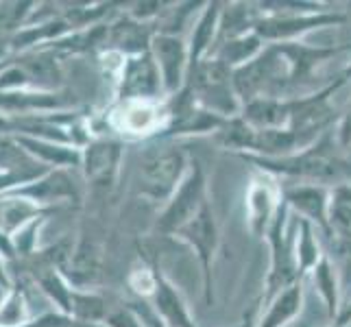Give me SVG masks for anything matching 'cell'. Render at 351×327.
<instances>
[{
  "label": "cell",
  "instance_id": "cell-1",
  "mask_svg": "<svg viewBox=\"0 0 351 327\" xmlns=\"http://www.w3.org/2000/svg\"><path fill=\"white\" fill-rule=\"evenodd\" d=\"M186 160L179 151H164L153 155L151 160L144 164V179H147V188L155 197H164L173 192L177 181L184 173Z\"/></svg>",
  "mask_w": 351,
  "mask_h": 327
},
{
  "label": "cell",
  "instance_id": "cell-2",
  "mask_svg": "<svg viewBox=\"0 0 351 327\" xmlns=\"http://www.w3.org/2000/svg\"><path fill=\"white\" fill-rule=\"evenodd\" d=\"M262 164L273 168V171L304 175V177H314V179H336L343 173V168L338 164L336 157L328 155L325 151H312L299 157H288V160H280V162H262Z\"/></svg>",
  "mask_w": 351,
  "mask_h": 327
},
{
  "label": "cell",
  "instance_id": "cell-3",
  "mask_svg": "<svg viewBox=\"0 0 351 327\" xmlns=\"http://www.w3.org/2000/svg\"><path fill=\"white\" fill-rule=\"evenodd\" d=\"M201 192H203L201 173L195 171V173L190 175V179L186 181V184L181 186L175 203L171 205V210L166 212L164 227L166 229H181V227H186L192 221V218L199 214V210L203 208Z\"/></svg>",
  "mask_w": 351,
  "mask_h": 327
},
{
  "label": "cell",
  "instance_id": "cell-4",
  "mask_svg": "<svg viewBox=\"0 0 351 327\" xmlns=\"http://www.w3.org/2000/svg\"><path fill=\"white\" fill-rule=\"evenodd\" d=\"M199 92L203 96V101L208 103L216 112L229 114L234 112V99L229 94V86H227V75H225V66L214 62L208 64L199 70V79H197Z\"/></svg>",
  "mask_w": 351,
  "mask_h": 327
},
{
  "label": "cell",
  "instance_id": "cell-5",
  "mask_svg": "<svg viewBox=\"0 0 351 327\" xmlns=\"http://www.w3.org/2000/svg\"><path fill=\"white\" fill-rule=\"evenodd\" d=\"M155 53L160 59V68L164 75V83L168 90L179 88L181 75H184V66H186V48L184 42L179 38H160L155 42Z\"/></svg>",
  "mask_w": 351,
  "mask_h": 327
},
{
  "label": "cell",
  "instance_id": "cell-6",
  "mask_svg": "<svg viewBox=\"0 0 351 327\" xmlns=\"http://www.w3.org/2000/svg\"><path fill=\"white\" fill-rule=\"evenodd\" d=\"M181 232H184L186 238L199 249L203 262L208 264L210 253L214 249V223H212V216H210L208 205L203 203V208L199 210V214L192 218V221L186 227H181Z\"/></svg>",
  "mask_w": 351,
  "mask_h": 327
},
{
  "label": "cell",
  "instance_id": "cell-7",
  "mask_svg": "<svg viewBox=\"0 0 351 327\" xmlns=\"http://www.w3.org/2000/svg\"><path fill=\"white\" fill-rule=\"evenodd\" d=\"M288 201L295 205L299 212H304L310 216L312 221H319L325 225V218H328V208H330V199L325 195V190L321 188H297L288 192Z\"/></svg>",
  "mask_w": 351,
  "mask_h": 327
},
{
  "label": "cell",
  "instance_id": "cell-8",
  "mask_svg": "<svg viewBox=\"0 0 351 327\" xmlns=\"http://www.w3.org/2000/svg\"><path fill=\"white\" fill-rule=\"evenodd\" d=\"M301 304V288L293 286L288 288L284 295H280V299L275 301V306L271 308V312L266 314V319L262 321V327H280L284 325L288 319H293Z\"/></svg>",
  "mask_w": 351,
  "mask_h": 327
},
{
  "label": "cell",
  "instance_id": "cell-9",
  "mask_svg": "<svg viewBox=\"0 0 351 327\" xmlns=\"http://www.w3.org/2000/svg\"><path fill=\"white\" fill-rule=\"evenodd\" d=\"M328 216L338 229H351V186H338L332 192Z\"/></svg>",
  "mask_w": 351,
  "mask_h": 327
},
{
  "label": "cell",
  "instance_id": "cell-10",
  "mask_svg": "<svg viewBox=\"0 0 351 327\" xmlns=\"http://www.w3.org/2000/svg\"><path fill=\"white\" fill-rule=\"evenodd\" d=\"M129 88L136 94H151L157 88V72L149 59H144L142 64H138L131 70L129 75Z\"/></svg>",
  "mask_w": 351,
  "mask_h": 327
},
{
  "label": "cell",
  "instance_id": "cell-11",
  "mask_svg": "<svg viewBox=\"0 0 351 327\" xmlns=\"http://www.w3.org/2000/svg\"><path fill=\"white\" fill-rule=\"evenodd\" d=\"M157 304H160V308L166 314V319L171 323H175L177 327H192L184 308H181V301L177 299V295L168 286H162L160 295H157Z\"/></svg>",
  "mask_w": 351,
  "mask_h": 327
},
{
  "label": "cell",
  "instance_id": "cell-12",
  "mask_svg": "<svg viewBox=\"0 0 351 327\" xmlns=\"http://www.w3.org/2000/svg\"><path fill=\"white\" fill-rule=\"evenodd\" d=\"M249 210H251V218L253 225L260 232L262 225L266 223V218L271 214V192L264 186H253L251 195H249Z\"/></svg>",
  "mask_w": 351,
  "mask_h": 327
},
{
  "label": "cell",
  "instance_id": "cell-13",
  "mask_svg": "<svg viewBox=\"0 0 351 327\" xmlns=\"http://www.w3.org/2000/svg\"><path fill=\"white\" fill-rule=\"evenodd\" d=\"M214 22H216V11H208L201 22H199V27L195 31V35H192V62H195V57H199L203 51H205V46H208L212 42V33H214Z\"/></svg>",
  "mask_w": 351,
  "mask_h": 327
},
{
  "label": "cell",
  "instance_id": "cell-14",
  "mask_svg": "<svg viewBox=\"0 0 351 327\" xmlns=\"http://www.w3.org/2000/svg\"><path fill=\"white\" fill-rule=\"evenodd\" d=\"M314 280L319 284V290L321 295L328 299L330 308L334 310L336 308V282H334V271L328 260H323L319 266H317V273H314Z\"/></svg>",
  "mask_w": 351,
  "mask_h": 327
},
{
  "label": "cell",
  "instance_id": "cell-15",
  "mask_svg": "<svg viewBox=\"0 0 351 327\" xmlns=\"http://www.w3.org/2000/svg\"><path fill=\"white\" fill-rule=\"evenodd\" d=\"M299 253H301V260H304V264L317 262V247L312 245V234H310L308 225H304V238H301V242H299Z\"/></svg>",
  "mask_w": 351,
  "mask_h": 327
},
{
  "label": "cell",
  "instance_id": "cell-16",
  "mask_svg": "<svg viewBox=\"0 0 351 327\" xmlns=\"http://www.w3.org/2000/svg\"><path fill=\"white\" fill-rule=\"evenodd\" d=\"M341 142H343V147L351 149V109H349V114L343 123V129H341Z\"/></svg>",
  "mask_w": 351,
  "mask_h": 327
},
{
  "label": "cell",
  "instance_id": "cell-17",
  "mask_svg": "<svg viewBox=\"0 0 351 327\" xmlns=\"http://www.w3.org/2000/svg\"><path fill=\"white\" fill-rule=\"evenodd\" d=\"M349 321H351V308H349V310H347V312L343 314V319H341V323L345 325V323H349Z\"/></svg>",
  "mask_w": 351,
  "mask_h": 327
},
{
  "label": "cell",
  "instance_id": "cell-18",
  "mask_svg": "<svg viewBox=\"0 0 351 327\" xmlns=\"http://www.w3.org/2000/svg\"><path fill=\"white\" fill-rule=\"evenodd\" d=\"M349 271H351V262H349Z\"/></svg>",
  "mask_w": 351,
  "mask_h": 327
}]
</instances>
